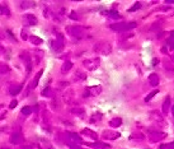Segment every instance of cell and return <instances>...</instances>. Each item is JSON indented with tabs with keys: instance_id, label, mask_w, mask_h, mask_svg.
<instances>
[{
	"instance_id": "obj_8",
	"label": "cell",
	"mask_w": 174,
	"mask_h": 149,
	"mask_svg": "<svg viewBox=\"0 0 174 149\" xmlns=\"http://www.w3.org/2000/svg\"><path fill=\"white\" fill-rule=\"evenodd\" d=\"M24 142V138L20 131H14L12 135H10V143L12 144H15V145H19Z\"/></svg>"
},
{
	"instance_id": "obj_17",
	"label": "cell",
	"mask_w": 174,
	"mask_h": 149,
	"mask_svg": "<svg viewBox=\"0 0 174 149\" xmlns=\"http://www.w3.org/2000/svg\"><path fill=\"white\" fill-rule=\"evenodd\" d=\"M87 145H88V147H90V148H94V149H107V148H109V145H107V144L99 143V142H95V143H88Z\"/></svg>"
},
{
	"instance_id": "obj_41",
	"label": "cell",
	"mask_w": 174,
	"mask_h": 149,
	"mask_svg": "<svg viewBox=\"0 0 174 149\" xmlns=\"http://www.w3.org/2000/svg\"><path fill=\"white\" fill-rule=\"evenodd\" d=\"M17 105H18V101H17V100H13V101L10 102L9 107H10V108H14V107H15V106H17Z\"/></svg>"
},
{
	"instance_id": "obj_11",
	"label": "cell",
	"mask_w": 174,
	"mask_h": 149,
	"mask_svg": "<svg viewBox=\"0 0 174 149\" xmlns=\"http://www.w3.org/2000/svg\"><path fill=\"white\" fill-rule=\"evenodd\" d=\"M23 20L25 22V24H28V25H36L38 23L36 15H33V14H24Z\"/></svg>"
},
{
	"instance_id": "obj_22",
	"label": "cell",
	"mask_w": 174,
	"mask_h": 149,
	"mask_svg": "<svg viewBox=\"0 0 174 149\" xmlns=\"http://www.w3.org/2000/svg\"><path fill=\"white\" fill-rule=\"evenodd\" d=\"M42 74H43V70H40V71H38L37 75H36V78L33 79V82L31 83V87H29V88L33 89V88H36V87H37V84H38V82H40V78H41V75H42Z\"/></svg>"
},
{
	"instance_id": "obj_40",
	"label": "cell",
	"mask_w": 174,
	"mask_h": 149,
	"mask_svg": "<svg viewBox=\"0 0 174 149\" xmlns=\"http://www.w3.org/2000/svg\"><path fill=\"white\" fill-rule=\"evenodd\" d=\"M69 17H70L71 19H75V20H78V19H79V17H78V14H76L75 12H73V13H71V14H70Z\"/></svg>"
},
{
	"instance_id": "obj_20",
	"label": "cell",
	"mask_w": 174,
	"mask_h": 149,
	"mask_svg": "<svg viewBox=\"0 0 174 149\" xmlns=\"http://www.w3.org/2000/svg\"><path fill=\"white\" fill-rule=\"evenodd\" d=\"M149 83L151 87H156L159 84V76L156 74H150L149 76Z\"/></svg>"
},
{
	"instance_id": "obj_45",
	"label": "cell",
	"mask_w": 174,
	"mask_h": 149,
	"mask_svg": "<svg viewBox=\"0 0 174 149\" xmlns=\"http://www.w3.org/2000/svg\"><path fill=\"white\" fill-rule=\"evenodd\" d=\"M158 63H159V60H158V59H154V60H152V65H158Z\"/></svg>"
},
{
	"instance_id": "obj_30",
	"label": "cell",
	"mask_w": 174,
	"mask_h": 149,
	"mask_svg": "<svg viewBox=\"0 0 174 149\" xmlns=\"http://www.w3.org/2000/svg\"><path fill=\"white\" fill-rule=\"evenodd\" d=\"M0 13H1L3 15H6V17L10 15V10L8 9L5 5H0Z\"/></svg>"
},
{
	"instance_id": "obj_12",
	"label": "cell",
	"mask_w": 174,
	"mask_h": 149,
	"mask_svg": "<svg viewBox=\"0 0 174 149\" xmlns=\"http://www.w3.org/2000/svg\"><path fill=\"white\" fill-rule=\"evenodd\" d=\"M70 112L73 113V115L79 116V117H84V115H85V110H84L82 106H75V107H71L70 108Z\"/></svg>"
},
{
	"instance_id": "obj_14",
	"label": "cell",
	"mask_w": 174,
	"mask_h": 149,
	"mask_svg": "<svg viewBox=\"0 0 174 149\" xmlns=\"http://www.w3.org/2000/svg\"><path fill=\"white\" fill-rule=\"evenodd\" d=\"M23 86L22 84H12V86L9 87V94L10 96H17L19 94L20 91H22Z\"/></svg>"
},
{
	"instance_id": "obj_3",
	"label": "cell",
	"mask_w": 174,
	"mask_h": 149,
	"mask_svg": "<svg viewBox=\"0 0 174 149\" xmlns=\"http://www.w3.org/2000/svg\"><path fill=\"white\" fill-rule=\"evenodd\" d=\"M136 25H137L136 22H129V23L122 22V23H113V24L109 25V27L116 32H126V31H130V29H132V28H136Z\"/></svg>"
},
{
	"instance_id": "obj_50",
	"label": "cell",
	"mask_w": 174,
	"mask_h": 149,
	"mask_svg": "<svg viewBox=\"0 0 174 149\" xmlns=\"http://www.w3.org/2000/svg\"><path fill=\"white\" fill-rule=\"evenodd\" d=\"M172 113H173V116H174V106L172 107Z\"/></svg>"
},
{
	"instance_id": "obj_7",
	"label": "cell",
	"mask_w": 174,
	"mask_h": 149,
	"mask_svg": "<svg viewBox=\"0 0 174 149\" xmlns=\"http://www.w3.org/2000/svg\"><path fill=\"white\" fill-rule=\"evenodd\" d=\"M65 138L67 139L69 144H80V143H83V139L80 138L76 133H71V131H66Z\"/></svg>"
},
{
	"instance_id": "obj_39",
	"label": "cell",
	"mask_w": 174,
	"mask_h": 149,
	"mask_svg": "<svg viewBox=\"0 0 174 149\" xmlns=\"http://www.w3.org/2000/svg\"><path fill=\"white\" fill-rule=\"evenodd\" d=\"M6 35H8V36H9V38H10V40H12V41H14V42L17 41V38H15L14 36H13V33H12V31H10V29H8V31H6Z\"/></svg>"
},
{
	"instance_id": "obj_5",
	"label": "cell",
	"mask_w": 174,
	"mask_h": 149,
	"mask_svg": "<svg viewBox=\"0 0 174 149\" xmlns=\"http://www.w3.org/2000/svg\"><path fill=\"white\" fill-rule=\"evenodd\" d=\"M165 137H167V134L159 130H151L149 133V140L151 143H158L160 140H163Z\"/></svg>"
},
{
	"instance_id": "obj_31",
	"label": "cell",
	"mask_w": 174,
	"mask_h": 149,
	"mask_svg": "<svg viewBox=\"0 0 174 149\" xmlns=\"http://www.w3.org/2000/svg\"><path fill=\"white\" fill-rule=\"evenodd\" d=\"M33 7V3L32 1H20V8L22 9H28V8Z\"/></svg>"
},
{
	"instance_id": "obj_35",
	"label": "cell",
	"mask_w": 174,
	"mask_h": 149,
	"mask_svg": "<svg viewBox=\"0 0 174 149\" xmlns=\"http://www.w3.org/2000/svg\"><path fill=\"white\" fill-rule=\"evenodd\" d=\"M160 149H174V142L170 144H164V145L160 147Z\"/></svg>"
},
{
	"instance_id": "obj_21",
	"label": "cell",
	"mask_w": 174,
	"mask_h": 149,
	"mask_svg": "<svg viewBox=\"0 0 174 149\" xmlns=\"http://www.w3.org/2000/svg\"><path fill=\"white\" fill-rule=\"evenodd\" d=\"M169 108H170V97H167L164 101V103H163V113L167 115Z\"/></svg>"
},
{
	"instance_id": "obj_15",
	"label": "cell",
	"mask_w": 174,
	"mask_h": 149,
	"mask_svg": "<svg viewBox=\"0 0 174 149\" xmlns=\"http://www.w3.org/2000/svg\"><path fill=\"white\" fill-rule=\"evenodd\" d=\"M82 134H83V135H87V137L94 139V140H98V134H97L95 131L90 130V129H83V130H82Z\"/></svg>"
},
{
	"instance_id": "obj_1",
	"label": "cell",
	"mask_w": 174,
	"mask_h": 149,
	"mask_svg": "<svg viewBox=\"0 0 174 149\" xmlns=\"http://www.w3.org/2000/svg\"><path fill=\"white\" fill-rule=\"evenodd\" d=\"M93 50H94V52L100 54V55H109L112 52V46L107 41H99L94 45Z\"/></svg>"
},
{
	"instance_id": "obj_36",
	"label": "cell",
	"mask_w": 174,
	"mask_h": 149,
	"mask_svg": "<svg viewBox=\"0 0 174 149\" xmlns=\"http://www.w3.org/2000/svg\"><path fill=\"white\" fill-rule=\"evenodd\" d=\"M27 38H28V32H27V29L25 28H23L22 29V40L27 41Z\"/></svg>"
},
{
	"instance_id": "obj_19",
	"label": "cell",
	"mask_w": 174,
	"mask_h": 149,
	"mask_svg": "<svg viewBox=\"0 0 174 149\" xmlns=\"http://www.w3.org/2000/svg\"><path fill=\"white\" fill-rule=\"evenodd\" d=\"M10 73V66L6 63L0 61V74H8Z\"/></svg>"
},
{
	"instance_id": "obj_43",
	"label": "cell",
	"mask_w": 174,
	"mask_h": 149,
	"mask_svg": "<svg viewBox=\"0 0 174 149\" xmlns=\"http://www.w3.org/2000/svg\"><path fill=\"white\" fill-rule=\"evenodd\" d=\"M6 130H8V127H6V126H4V127H0V134H1V133H5Z\"/></svg>"
},
{
	"instance_id": "obj_9",
	"label": "cell",
	"mask_w": 174,
	"mask_h": 149,
	"mask_svg": "<svg viewBox=\"0 0 174 149\" xmlns=\"http://www.w3.org/2000/svg\"><path fill=\"white\" fill-rule=\"evenodd\" d=\"M102 137L107 140H116L121 137V134L117 133V131H112V130H104L103 133H102Z\"/></svg>"
},
{
	"instance_id": "obj_34",
	"label": "cell",
	"mask_w": 174,
	"mask_h": 149,
	"mask_svg": "<svg viewBox=\"0 0 174 149\" xmlns=\"http://www.w3.org/2000/svg\"><path fill=\"white\" fill-rule=\"evenodd\" d=\"M144 138H145V137H144L142 134H140V133H134V134L130 137V139H139V140H142Z\"/></svg>"
},
{
	"instance_id": "obj_47",
	"label": "cell",
	"mask_w": 174,
	"mask_h": 149,
	"mask_svg": "<svg viewBox=\"0 0 174 149\" xmlns=\"http://www.w3.org/2000/svg\"><path fill=\"white\" fill-rule=\"evenodd\" d=\"M0 149H10V148L6 147V145H0Z\"/></svg>"
},
{
	"instance_id": "obj_28",
	"label": "cell",
	"mask_w": 174,
	"mask_h": 149,
	"mask_svg": "<svg viewBox=\"0 0 174 149\" xmlns=\"http://www.w3.org/2000/svg\"><path fill=\"white\" fill-rule=\"evenodd\" d=\"M42 96L43 97H52L53 96V91L50 87H47V88H45L43 91H42Z\"/></svg>"
},
{
	"instance_id": "obj_16",
	"label": "cell",
	"mask_w": 174,
	"mask_h": 149,
	"mask_svg": "<svg viewBox=\"0 0 174 149\" xmlns=\"http://www.w3.org/2000/svg\"><path fill=\"white\" fill-rule=\"evenodd\" d=\"M87 91L89 92L90 96H98L102 93V87L100 86H95V87H89Z\"/></svg>"
},
{
	"instance_id": "obj_27",
	"label": "cell",
	"mask_w": 174,
	"mask_h": 149,
	"mask_svg": "<svg viewBox=\"0 0 174 149\" xmlns=\"http://www.w3.org/2000/svg\"><path fill=\"white\" fill-rule=\"evenodd\" d=\"M107 15L109 17V18H113V19H121V15L118 14L116 10H109V12H107Z\"/></svg>"
},
{
	"instance_id": "obj_24",
	"label": "cell",
	"mask_w": 174,
	"mask_h": 149,
	"mask_svg": "<svg viewBox=\"0 0 174 149\" xmlns=\"http://www.w3.org/2000/svg\"><path fill=\"white\" fill-rule=\"evenodd\" d=\"M109 125H111L112 127H120L122 125V118H120V117L112 118V120L109 121Z\"/></svg>"
},
{
	"instance_id": "obj_38",
	"label": "cell",
	"mask_w": 174,
	"mask_h": 149,
	"mask_svg": "<svg viewBox=\"0 0 174 149\" xmlns=\"http://www.w3.org/2000/svg\"><path fill=\"white\" fill-rule=\"evenodd\" d=\"M102 118V115L100 113H94L92 117V121H97V120H100Z\"/></svg>"
},
{
	"instance_id": "obj_46",
	"label": "cell",
	"mask_w": 174,
	"mask_h": 149,
	"mask_svg": "<svg viewBox=\"0 0 174 149\" xmlns=\"http://www.w3.org/2000/svg\"><path fill=\"white\" fill-rule=\"evenodd\" d=\"M165 3H167V4H173L174 0H165Z\"/></svg>"
},
{
	"instance_id": "obj_51",
	"label": "cell",
	"mask_w": 174,
	"mask_h": 149,
	"mask_svg": "<svg viewBox=\"0 0 174 149\" xmlns=\"http://www.w3.org/2000/svg\"><path fill=\"white\" fill-rule=\"evenodd\" d=\"M0 108H1V106H0Z\"/></svg>"
},
{
	"instance_id": "obj_48",
	"label": "cell",
	"mask_w": 174,
	"mask_h": 149,
	"mask_svg": "<svg viewBox=\"0 0 174 149\" xmlns=\"http://www.w3.org/2000/svg\"><path fill=\"white\" fill-rule=\"evenodd\" d=\"M1 54H4V49H3V46L0 45V55H1Z\"/></svg>"
},
{
	"instance_id": "obj_32",
	"label": "cell",
	"mask_w": 174,
	"mask_h": 149,
	"mask_svg": "<svg viewBox=\"0 0 174 149\" xmlns=\"http://www.w3.org/2000/svg\"><path fill=\"white\" fill-rule=\"evenodd\" d=\"M158 93H159V91H158V89H155V91H152V92H150L149 93V94H147L146 97H145V101L146 102H149L151 98H152V97H155L156 94H158Z\"/></svg>"
},
{
	"instance_id": "obj_6",
	"label": "cell",
	"mask_w": 174,
	"mask_h": 149,
	"mask_svg": "<svg viewBox=\"0 0 174 149\" xmlns=\"http://www.w3.org/2000/svg\"><path fill=\"white\" fill-rule=\"evenodd\" d=\"M150 118H151V121L152 122H155V125L156 124H159L160 126H163L165 124V121H164V116L162 115V112H159V111H150Z\"/></svg>"
},
{
	"instance_id": "obj_13",
	"label": "cell",
	"mask_w": 174,
	"mask_h": 149,
	"mask_svg": "<svg viewBox=\"0 0 174 149\" xmlns=\"http://www.w3.org/2000/svg\"><path fill=\"white\" fill-rule=\"evenodd\" d=\"M20 57L24 60V63H25V68H27V71L29 73L31 71V69H32V60H31V56L27 54V52H22V55H20Z\"/></svg>"
},
{
	"instance_id": "obj_26",
	"label": "cell",
	"mask_w": 174,
	"mask_h": 149,
	"mask_svg": "<svg viewBox=\"0 0 174 149\" xmlns=\"http://www.w3.org/2000/svg\"><path fill=\"white\" fill-rule=\"evenodd\" d=\"M29 41H31V42H32V44H33V45H36V46H38V45H41V44H42V42H43V41H42V38H40V37H37V36H31V37H29Z\"/></svg>"
},
{
	"instance_id": "obj_18",
	"label": "cell",
	"mask_w": 174,
	"mask_h": 149,
	"mask_svg": "<svg viewBox=\"0 0 174 149\" xmlns=\"http://www.w3.org/2000/svg\"><path fill=\"white\" fill-rule=\"evenodd\" d=\"M64 101L66 102V103H73V101H74V92L73 91H67L64 93Z\"/></svg>"
},
{
	"instance_id": "obj_33",
	"label": "cell",
	"mask_w": 174,
	"mask_h": 149,
	"mask_svg": "<svg viewBox=\"0 0 174 149\" xmlns=\"http://www.w3.org/2000/svg\"><path fill=\"white\" fill-rule=\"evenodd\" d=\"M31 113H32V108L29 106H25V107L22 108V115H24V116H29Z\"/></svg>"
},
{
	"instance_id": "obj_49",
	"label": "cell",
	"mask_w": 174,
	"mask_h": 149,
	"mask_svg": "<svg viewBox=\"0 0 174 149\" xmlns=\"http://www.w3.org/2000/svg\"><path fill=\"white\" fill-rule=\"evenodd\" d=\"M23 149H32V147H31V145H27V147L24 145V147H23Z\"/></svg>"
},
{
	"instance_id": "obj_44",
	"label": "cell",
	"mask_w": 174,
	"mask_h": 149,
	"mask_svg": "<svg viewBox=\"0 0 174 149\" xmlns=\"http://www.w3.org/2000/svg\"><path fill=\"white\" fill-rule=\"evenodd\" d=\"M67 84H69V83H66V82H61V83H60V88H62V87H67Z\"/></svg>"
},
{
	"instance_id": "obj_42",
	"label": "cell",
	"mask_w": 174,
	"mask_h": 149,
	"mask_svg": "<svg viewBox=\"0 0 174 149\" xmlns=\"http://www.w3.org/2000/svg\"><path fill=\"white\" fill-rule=\"evenodd\" d=\"M70 149H82V147L78 145V144H69Z\"/></svg>"
},
{
	"instance_id": "obj_25",
	"label": "cell",
	"mask_w": 174,
	"mask_h": 149,
	"mask_svg": "<svg viewBox=\"0 0 174 149\" xmlns=\"http://www.w3.org/2000/svg\"><path fill=\"white\" fill-rule=\"evenodd\" d=\"M164 70L168 71L169 74H174V65L170 63H165L164 64Z\"/></svg>"
},
{
	"instance_id": "obj_29",
	"label": "cell",
	"mask_w": 174,
	"mask_h": 149,
	"mask_svg": "<svg viewBox=\"0 0 174 149\" xmlns=\"http://www.w3.org/2000/svg\"><path fill=\"white\" fill-rule=\"evenodd\" d=\"M87 78L85 74H83L82 71H76L75 75H74V80H84Z\"/></svg>"
},
{
	"instance_id": "obj_37",
	"label": "cell",
	"mask_w": 174,
	"mask_h": 149,
	"mask_svg": "<svg viewBox=\"0 0 174 149\" xmlns=\"http://www.w3.org/2000/svg\"><path fill=\"white\" fill-rule=\"evenodd\" d=\"M140 7H141V4H140V3H136V4H135V5H134L132 8H130V9H129V12H134V10H137V9H140Z\"/></svg>"
},
{
	"instance_id": "obj_2",
	"label": "cell",
	"mask_w": 174,
	"mask_h": 149,
	"mask_svg": "<svg viewBox=\"0 0 174 149\" xmlns=\"http://www.w3.org/2000/svg\"><path fill=\"white\" fill-rule=\"evenodd\" d=\"M66 32L69 33L71 37L78 38V40L84 38V37H85V35H87V33H85V28L80 27V25H67V27H66Z\"/></svg>"
},
{
	"instance_id": "obj_10",
	"label": "cell",
	"mask_w": 174,
	"mask_h": 149,
	"mask_svg": "<svg viewBox=\"0 0 174 149\" xmlns=\"http://www.w3.org/2000/svg\"><path fill=\"white\" fill-rule=\"evenodd\" d=\"M51 49H52L55 52H61V51L64 50V42L60 41V40H53V41H51Z\"/></svg>"
},
{
	"instance_id": "obj_23",
	"label": "cell",
	"mask_w": 174,
	"mask_h": 149,
	"mask_svg": "<svg viewBox=\"0 0 174 149\" xmlns=\"http://www.w3.org/2000/svg\"><path fill=\"white\" fill-rule=\"evenodd\" d=\"M71 68H73V63L69 61V60L65 61V63L62 64V66H61V73H67V71H69Z\"/></svg>"
},
{
	"instance_id": "obj_4",
	"label": "cell",
	"mask_w": 174,
	"mask_h": 149,
	"mask_svg": "<svg viewBox=\"0 0 174 149\" xmlns=\"http://www.w3.org/2000/svg\"><path fill=\"white\" fill-rule=\"evenodd\" d=\"M83 64H84V66H85L88 70L93 71V70H95V69H98V68H99V65H100V59H98V57L85 59V60L83 61Z\"/></svg>"
}]
</instances>
